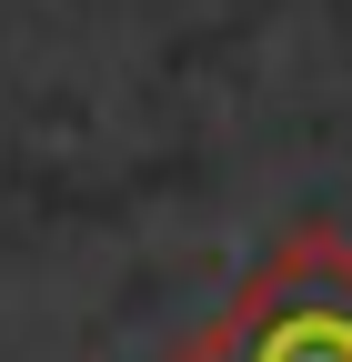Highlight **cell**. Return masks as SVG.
I'll list each match as a JSON object with an SVG mask.
<instances>
[{"mask_svg":"<svg viewBox=\"0 0 352 362\" xmlns=\"http://www.w3.org/2000/svg\"><path fill=\"white\" fill-rule=\"evenodd\" d=\"M171 362H352V242L332 221H292Z\"/></svg>","mask_w":352,"mask_h":362,"instance_id":"cell-1","label":"cell"}]
</instances>
